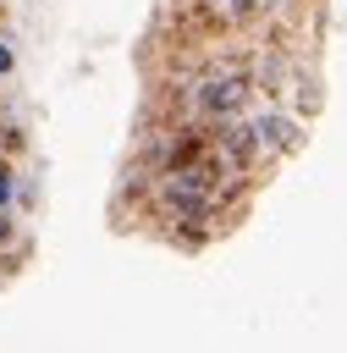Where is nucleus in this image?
<instances>
[{
	"instance_id": "nucleus-1",
	"label": "nucleus",
	"mask_w": 347,
	"mask_h": 353,
	"mask_svg": "<svg viewBox=\"0 0 347 353\" xmlns=\"http://www.w3.org/2000/svg\"><path fill=\"white\" fill-rule=\"evenodd\" d=\"M248 105H253V83H248L242 66H215V72H204V77L187 88V110H193V121H204V127L242 121Z\"/></svg>"
},
{
	"instance_id": "nucleus-3",
	"label": "nucleus",
	"mask_w": 347,
	"mask_h": 353,
	"mask_svg": "<svg viewBox=\"0 0 347 353\" xmlns=\"http://www.w3.org/2000/svg\"><path fill=\"white\" fill-rule=\"evenodd\" d=\"M193 6H204V11H215V17H226V22H242V17H253L259 0H193Z\"/></svg>"
},
{
	"instance_id": "nucleus-4",
	"label": "nucleus",
	"mask_w": 347,
	"mask_h": 353,
	"mask_svg": "<svg viewBox=\"0 0 347 353\" xmlns=\"http://www.w3.org/2000/svg\"><path fill=\"white\" fill-rule=\"evenodd\" d=\"M0 204H11V171H6V160H0Z\"/></svg>"
},
{
	"instance_id": "nucleus-5",
	"label": "nucleus",
	"mask_w": 347,
	"mask_h": 353,
	"mask_svg": "<svg viewBox=\"0 0 347 353\" xmlns=\"http://www.w3.org/2000/svg\"><path fill=\"white\" fill-rule=\"evenodd\" d=\"M6 66H11V50H6V44H0V72H6Z\"/></svg>"
},
{
	"instance_id": "nucleus-2",
	"label": "nucleus",
	"mask_w": 347,
	"mask_h": 353,
	"mask_svg": "<svg viewBox=\"0 0 347 353\" xmlns=\"http://www.w3.org/2000/svg\"><path fill=\"white\" fill-rule=\"evenodd\" d=\"M248 132H253L259 154H275V149H292L297 121H292V116H281V110H253V116H248Z\"/></svg>"
}]
</instances>
